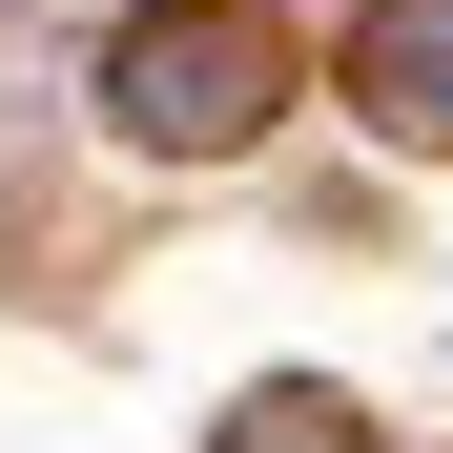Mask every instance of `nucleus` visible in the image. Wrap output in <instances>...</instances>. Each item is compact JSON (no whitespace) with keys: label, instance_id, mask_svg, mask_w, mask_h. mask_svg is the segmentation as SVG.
I'll list each match as a JSON object with an SVG mask.
<instances>
[{"label":"nucleus","instance_id":"nucleus-2","mask_svg":"<svg viewBox=\"0 0 453 453\" xmlns=\"http://www.w3.org/2000/svg\"><path fill=\"white\" fill-rule=\"evenodd\" d=\"M371 83H392V124L453 144V0H392V21H371Z\"/></svg>","mask_w":453,"mask_h":453},{"label":"nucleus","instance_id":"nucleus-1","mask_svg":"<svg viewBox=\"0 0 453 453\" xmlns=\"http://www.w3.org/2000/svg\"><path fill=\"white\" fill-rule=\"evenodd\" d=\"M248 83H268V42H248V21H206V0L124 42V124H144V144H226V124H248Z\"/></svg>","mask_w":453,"mask_h":453}]
</instances>
